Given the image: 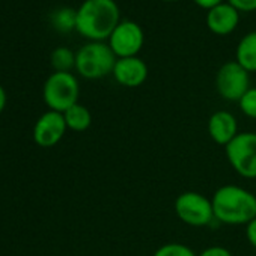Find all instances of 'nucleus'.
Segmentation results:
<instances>
[{
	"label": "nucleus",
	"instance_id": "4468645a",
	"mask_svg": "<svg viewBox=\"0 0 256 256\" xmlns=\"http://www.w3.org/2000/svg\"><path fill=\"white\" fill-rule=\"evenodd\" d=\"M64 118H65L68 130H72L77 133L86 132L92 124V114L89 108L78 102L70 107L66 112H64Z\"/></svg>",
	"mask_w": 256,
	"mask_h": 256
},
{
	"label": "nucleus",
	"instance_id": "6ab92c4d",
	"mask_svg": "<svg viewBox=\"0 0 256 256\" xmlns=\"http://www.w3.org/2000/svg\"><path fill=\"white\" fill-rule=\"evenodd\" d=\"M236 11L240 12H254L256 11V0H228Z\"/></svg>",
	"mask_w": 256,
	"mask_h": 256
},
{
	"label": "nucleus",
	"instance_id": "a211bd4d",
	"mask_svg": "<svg viewBox=\"0 0 256 256\" xmlns=\"http://www.w3.org/2000/svg\"><path fill=\"white\" fill-rule=\"evenodd\" d=\"M240 110L242 112L244 116L250 119H256V86L250 88L238 101Z\"/></svg>",
	"mask_w": 256,
	"mask_h": 256
},
{
	"label": "nucleus",
	"instance_id": "f3484780",
	"mask_svg": "<svg viewBox=\"0 0 256 256\" xmlns=\"http://www.w3.org/2000/svg\"><path fill=\"white\" fill-rule=\"evenodd\" d=\"M152 256H198V254L182 242H166L160 246Z\"/></svg>",
	"mask_w": 256,
	"mask_h": 256
},
{
	"label": "nucleus",
	"instance_id": "9b49d317",
	"mask_svg": "<svg viewBox=\"0 0 256 256\" xmlns=\"http://www.w3.org/2000/svg\"><path fill=\"white\" fill-rule=\"evenodd\" d=\"M206 130L211 140L220 146H226L238 136V120L236 118L226 110L214 112L206 124Z\"/></svg>",
	"mask_w": 256,
	"mask_h": 256
},
{
	"label": "nucleus",
	"instance_id": "ddd939ff",
	"mask_svg": "<svg viewBox=\"0 0 256 256\" xmlns=\"http://www.w3.org/2000/svg\"><path fill=\"white\" fill-rule=\"evenodd\" d=\"M235 62L247 72H256V30L246 34L235 50Z\"/></svg>",
	"mask_w": 256,
	"mask_h": 256
},
{
	"label": "nucleus",
	"instance_id": "7ed1b4c3",
	"mask_svg": "<svg viewBox=\"0 0 256 256\" xmlns=\"http://www.w3.org/2000/svg\"><path fill=\"white\" fill-rule=\"evenodd\" d=\"M116 59L107 42L89 41L76 52V71L86 80L104 78L113 72Z\"/></svg>",
	"mask_w": 256,
	"mask_h": 256
},
{
	"label": "nucleus",
	"instance_id": "5701e85b",
	"mask_svg": "<svg viewBox=\"0 0 256 256\" xmlns=\"http://www.w3.org/2000/svg\"><path fill=\"white\" fill-rule=\"evenodd\" d=\"M5 106H6V92H5L4 86L0 84V113L4 112Z\"/></svg>",
	"mask_w": 256,
	"mask_h": 256
},
{
	"label": "nucleus",
	"instance_id": "f8f14e48",
	"mask_svg": "<svg viewBox=\"0 0 256 256\" xmlns=\"http://www.w3.org/2000/svg\"><path fill=\"white\" fill-rule=\"evenodd\" d=\"M240 23V11L230 4L223 2L212 10L206 11V28L218 36L230 35Z\"/></svg>",
	"mask_w": 256,
	"mask_h": 256
},
{
	"label": "nucleus",
	"instance_id": "b1692460",
	"mask_svg": "<svg viewBox=\"0 0 256 256\" xmlns=\"http://www.w3.org/2000/svg\"><path fill=\"white\" fill-rule=\"evenodd\" d=\"M163 2H169V4H174V2H180V0H163Z\"/></svg>",
	"mask_w": 256,
	"mask_h": 256
},
{
	"label": "nucleus",
	"instance_id": "0eeeda50",
	"mask_svg": "<svg viewBox=\"0 0 256 256\" xmlns=\"http://www.w3.org/2000/svg\"><path fill=\"white\" fill-rule=\"evenodd\" d=\"M250 88V72L238 62L229 60L218 68L216 74V89L223 100L238 102Z\"/></svg>",
	"mask_w": 256,
	"mask_h": 256
},
{
	"label": "nucleus",
	"instance_id": "f257e3e1",
	"mask_svg": "<svg viewBox=\"0 0 256 256\" xmlns=\"http://www.w3.org/2000/svg\"><path fill=\"white\" fill-rule=\"evenodd\" d=\"M120 22L114 0H84L77 8L76 32L88 41L106 42Z\"/></svg>",
	"mask_w": 256,
	"mask_h": 256
},
{
	"label": "nucleus",
	"instance_id": "aec40b11",
	"mask_svg": "<svg viewBox=\"0 0 256 256\" xmlns=\"http://www.w3.org/2000/svg\"><path fill=\"white\" fill-rule=\"evenodd\" d=\"M198 256H232V253L223 246H211L198 253Z\"/></svg>",
	"mask_w": 256,
	"mask_h": 256
},
{
	"label": "nucleus",
	"instance_id": "6e6552de",
	"mask_svg": "<svg viewBox=\"0 0 256 256\" xmlns=\"http://www.w3.org/2000/svg\"><path fill=\"white\" fill-rule=\"evenodd\" d=\"M112 52L118 59L138 56L145 44L144 29L133 20H120L107 40Z\"/></svg>",
	"mask_w": 256,
	"mask_h": 256
},
{
	"label": "nucleus",
	"instance_id": "f03ea898",
	"mask_svg": "<svg viewBox=\"0 0 256 256\" xmlns=\"http://www.w3.org/2000/svg\"><path fill=\"white\" fill-rule=\"evenodd\" d=\"M211 202L216 222L218 223L241 226L256 218V196L244 187L222 186L214 192Z\"/></svg>",
	"mask_w": 256,
	"mask_h": 256
},
{
	"label": "nucleus",
	"instance_id": "4be33fe9",
	"mask_svg": "<svg viewBox=\"0 0 256 256\" xmlns=\"http://www.w3.org/2000/svg\"><path fill=\"white\" fill-rule=\"evenodd\" d=\"M193 2H194L199 8H202V10H205V11H210V10H212L214 6L223 4L224 0H193Z\"/></svg>",
	"mask_w": 256,
	"mask_h": 256
},
{
	"label": "nucleus",
	"instance_id": "39448f33",
	"mask_svg": "<svg viewBox=\"0 0 256 256\" xmlns=\"http://www.w3.org/2000/svg\"><path fill=\"white\" fill-rule=\"evenodd\" d=\"M230 168L246 180H256V133L242 132L224 146Z\"/></svg>",
	"mask_w": 256,
	"mask_h": 256
},
{
	"label": "nucleus",
	"instance_id": "9d476101",
	"mask_svg": "<svg viewBox=\"0 0 256 256\" xmlns=\"http://www.w3.org/2000/svg\"><path fill=\"white\" fill-rule=\"evenodd\" d=\"M112 76L124 88H139L148 78V65L139 56L120 58L116 59Z\"/></svg>",
	"mask_w": 256,
	"mask_h": 256
},
{
	"label": "nucleus",
	"instance_id": "dca6fc26",
	"mask_svg": "<svg viewBox=\"0 0 256 256\" xmlns=\"http://www.w3.org/2000/svg\"><path fill=\"white\" fill-rule=\"evenodd\" d=\"M50 64L56 72H71L76 70V53L68 47H58L50 54Z\"/></svg>",
	"mask_w": 256,
	"mask_h": 256
},
{
	"label": "nucleus",
	"instance_id": "1a4fd4ad",
	"mask_svg": "<svg viewBox=\"0 0 256 256\" xmlns=\"http://www.w3.org/2000/svg\"><path fill=\"white\" fill-rule=\"evenodd\" d=\"M68 130L64 113L48 110L42 113L34 126V140L41 148L56 146Z\"/></svg>",
	"mask_w": 256,
	"mask_h": 256
},
{
	"label": "nucleus",
	"instance_id": "2eb2a0df",
	"mask_svg": "<svg viewBox=\"0 0 256 256\" xmlns=\"http://www.w3.org/2000/svg\"><path fill=\"white\" fill-rule=\"evenodd\" d=\"M50 23L58 32L70 34V32L76 30L77 10H72L70 6H62L50 16Z\"/></svg>",
	"mask_w": 256,
	"mask_h": 256
},
{
	"label": "nucleus",
	"instance_id": "423d86ee",
	"mask_svg": "<svg viewBox=\"0 0 256 256\" xmlns=\"http://www.w3.org/2000/svg\"><path fill=\"white\" fill-rule=\"evenodd\" d=\"M175 214L182 223L192 228H205L216 222L211 199L199 192L181 193L175 199Z\"/></svg>",
	"mask_w": 256,
	"mask_h": 256
},
{
	"label": "nucleus",
	"instance_id": "20e7f679",
	"mask_svg": "<svg viewBox=\"0 0 256 256\" xmlns=\"http://www.w3.org/2000/svg\"><path fill=\"white\" fill-rule=\"evenodd\" d=\"M80 84L72 72H53L44 83L42 98L50 110L64 113L78 102Z\"/></svg>",
	"mask_w": 256,
	"mask_h": 256
},
{
	"label": "nucleus",
	"instance_id": "412c9836",
	"mask_svg": "<svg viewBox=\"0 0 256 256\" xmlns=\"http://www.w3.org/2000/svg\"><path fill=\"white\" fill-rule=\"evenodd\" d=\"M246 238L248 244L256 250V218H253L248 224H246Z\"/></svg>",
	"mask_w": 256,
	"mask_h": 256
}]
</instances>
